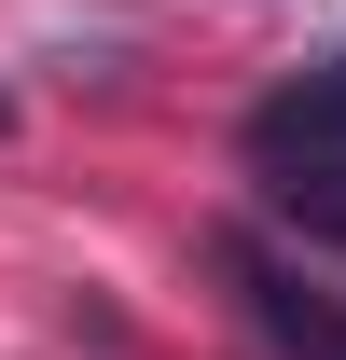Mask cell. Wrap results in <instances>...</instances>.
Wrapping results in <instances>:
<instances>
[{
	"label": "cell",
	"mask_w": 346,
	"mask_h": 360,
	"mask_svg": "<svg viewBox=\"0 0 346 360\" xmlns=\"http://www.w3.org/2000/svg\"><path fill=\"white\" fill-rule=\"evenodd\" d=\"M250 153L263 167H319V153H346V56H319L305 84H277L250 111Z\"/></svg>",
	"instance_id": "1"
},
{
	"label": "cell",
	"mask_w": 346,
	"mask_h": 360,
	"mask_svg": "<svg viewBox=\"0 0 346 360\" xmlns=\"http://www.w3.org/2000/svg\"><path fill=\"white\" fill-rule=\"evenodd\" d=\"M236 291H250V319L277 333L291 360H346V305L333 291H305L291 264H263V250H236Z\"/></svg>",
	"instance_id": "2"
},
{
	"label": "cell",
	"mask_w": 346,
	"mask_h": 360,
	"mask_svg": "<svg viewBox=\"0 0 346 360\" xmlns=\"http://www.w3.org/2000/svg\"><path fill=\"white\" fill-rule=\"evenodd\" d=\"M263 208H277L305 250H346V153H319V167H263Z\"/></svg>",
	"instance_id": "3"
},
{
	"label": "cell",
	"mask_w": 346,
	"mask_h": 360,
	"mask_svg": "<svg viewBox=\"0 0 346 360\" xmlns=\"http://www.w3.org/2000/svg\"><path fill=\"white\" fill-rule=\"evenodd\" d=\"M0 139H14V97H0Z\"/></svg>",
	"instance_id": "4"
}]
</instances>
